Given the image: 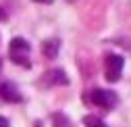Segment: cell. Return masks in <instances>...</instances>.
I'll return each instance as SVG.
<instances>
[{
	"label": "cell",
	"mask_w": 131,
	"mask_h": 127,
	"mask_svg": "<svg viewBox=\"0 0 131 127\" xmlns=\"http://www.w3.org/2000/svg\"><path fill=\"white\" fill-rule=\"evenodd\" d=\"M0 69H2V58H0Z\"/></svg>",
	"instance_id": "obj_12"
},
{
	"label": "cell",
	"mask_w": 131,
	"mask_h": 127,
	"mask_svg": "<svg viewBox=\"0 0 131 127\" xmlns=\"http://www.w3.org/2000/svg\"><path fill=\"white\" fill-rule=\"evenodd\" d=\"M69 2H73V0H69Z\"/></svg>",
	"instance_id": "obj_13"
},
{
	"label": "cell",
	"mask_w": 131,
	"mask_h": 127,
	"mask_svg": "<svg viewBox=\"0 0 131 127\" xmlns=\"http://www.w3.org/2000/svg\"><path fill=\"white\" fill-rule=\"evenodd\" d=\"M83 125H85V127H108L102 119H98V117H94V115L83 117Z\"/></svg>",
	"instance_id": "obj_8"
},
{
	"label": "cell",
	"mask_w": 131,
	"mask_h": 127,
	"mask_svg": "<svg viewBox=\"0 0 131 127\" xmlns=\"http://www.w3.org/2000/svg\"><path fill=\"white\" fill-rule=\"evenodd\" d=\"M34 2H42V4H52V0H34Z\"/></svg>",
	"instance_id": "obj_11"
},
{
	"label": "cell",
	"mask_w": 131,
	"mask_h": 127,
	"mask_svg": "<svg viewBox=\"0 0 131 127\" xmlns=\"http://www.w3.org/2000/svg\"><path fill=\"white\" fill-rule=\"evenodd\" d=\"M52 121H54V127H71V119L64 117L62 113H54Z\"/></svg>",
	"instance_id": "obj_7"
},
{
	"label": "cell",
	"mask_w": 131,
	"mask_h": 127,
	"mask_svg": "<svg viewBox=\"0 0 131 127\" xmlns=\"http://www.w3.org/2000/svg\"><path fill=\"white\" fill-rule=\"evenodd\" d=\"M44 79H46L48 86H67V83H69V77H67V73H64L62 69L48 71V73L44 75Z\"/></svg>",
	"instance_id": "obj_5"
},
{
	"label": "cell",
	"mask_w": 131,
	"mask_h": 127,
	"mask_svg": "<svg viewBox=\"0 0 131 127\" xmlns=\"http://www.w3.org/2000/svg\"><path fill=\"white\" fill-rule=\"evenodd\" d=\"M92 102L96 104V106H102V108H112L114 104H117V94H114L112 90H102V88H96L94 92H92Z\"/></svg>",
	"instance_id": "obj_3"
},
{
	"label": "cell",
	"mask_w": 131,
	"mask_h": 127,
	"mask_svg": "<svg viewBox=\"0 0 131 127\" xmlns=\"http://www.w3.org/2000/svg\"><path fill=\"white\" fill-rule=\"evenodd\" d=\"M0 98H2L4 102H13V104L23 100L19 88L15 86L13 81H2V83H0Z\"/></svg>",
	"instance_id": "obj_4"
},
{
	"label": "cell",
	"mask_w": 131,
	"mask_h": 127,
	"mask_svg": "<svg viewBox=\"0 0 131 127\" xmlns=\"http://www.w3.org/2000/svg\"><path fill=\"white\" fill-rule=\"evenodd\" d=\"M58 48H60V42H58V40H46V42L42 44V52H44V56H48V58H56Z\"/></svg>",
	"instance_id": "obj_6"
},
{
	"label": "cell",
	"mask_w": 131,
	"mask_h": 127,
	"mask_svg": "<svg viewBox=\"0 0 131 127\" xmlns=\"http://www.w3.org/2000/svg\"><path fill=\"white\" fill-rule=\"evenodd\" d=\"M0 127H8V119H4V117H0Z\"/></svg>",
	"instance_id": "obj_9"
},
{
	"label": "cell",
	"mask_w": 131,
	"mask_h": 127,
	"mask_svg": "<svg viewBox=\"0 0 131 127\" xmlns=\"http://www.w3.org/2000/svg\"><path fill=\"white\" fill-rule=\"evenodd\" d=\"M123 65H125V60L121 54H108L106 60H104V67H106V79L110 83L114 81H119V77L123 73Z\"/></svg>",
	"instance_id": "obj_2"
},
{
	"label": "cell",
	"mask_w": 131,
	"mask_h": 127,
	"mask_svg": "<svg viewBox=\"0 0 131 127\" xmlns=\"http://www.w3.org/2000/svg\"><path fill=\"white\" fill-rule=\"evenodd\" d=\"M29 52H31V46L27 40L23 38H13L8 44V56L13 58V62H17L21 67H31V60H29Z\"/></svg>",
	"instance_id": "obj_1"
},
{
	"label": "cell",
	"mask_w": 131,
	"mask_h": 127,
	"mask_svg": "<svg viewBox=\"0 0 131 127\" xmlns=\"http://www.w3.org/2000/svg\"><path fill=\"white\" fill-rule=\"evenodd\" d=\"M4 19H6V13H4L2 6H0V21H4Z\"/></svg>",
	"instance_id": "obj_10"
}]
</instances>
